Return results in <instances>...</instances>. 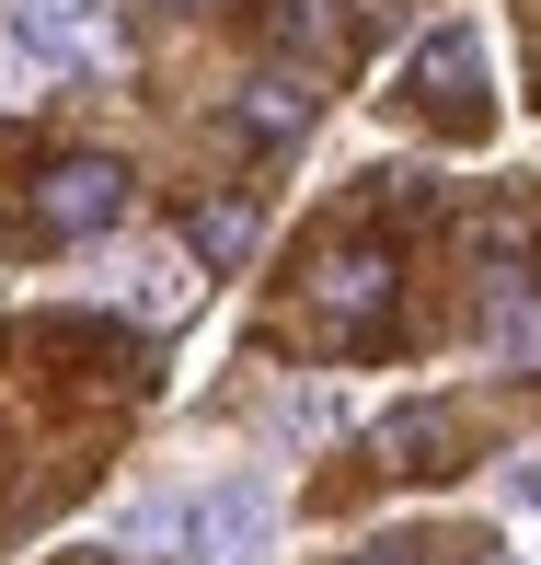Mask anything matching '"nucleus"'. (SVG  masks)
Wrapping results in <instances>:
<instances>
[{
    "instance_id": "f257e3e1",
    "label": "nucleus",
    "mask_w": 541,
    "mask_h": 565,
    "mask_svg": "<svg viewBox=\"0 0 541 565\" xmlns=\"http://www.w3.org/2000/svg\"><path fill=\"white\" fill-rule=\"evenodd\" d=\"M300 300H312L334 335H369V323H392V243H323L312 266H300Z\"/></svg>"
},
{
    "instance_id": "f03ea898",
    "label": "nucleus",
    "mask_w": 541,
    "mask_h": 565,
    "mask_svg": "<svg viewBox=\"0 0 541 565\" xmlns=\"http://www.w3.org/2000/svg\"><path fill=\"white\" fill-rule=\"evenodd\" d=\"M403 93H415L450 139H484V116H496L484 105V35L473 23H437V35L415 46V70H403Z\"/></svg>"
},
{
    "instance_id": "7ed1b4c3",
    "label": "nucleus",
    "mask_w": 541,
    "mask_h": 565,
    "mask_svg": "<svg viewBox=\"0 0 541 565\" xmlns=\"http://www.w3.org/2000/svg\"><path fill=\"white\" fill-rule=\"evenodd\" d=\"M127 220V162H105V150H69V162L35 173V231L46 243H93V231Z\"/></svg>"
},
{
    "instance_id": "20e7f679",
    "label": "nucleus",
    "mask_w": 541,
    "mask_h": 565,
    "mask_svg": "<svg viewBox=\"0 0 541 565\" xmlns=\"http://www.w3.org/2000/svg\"><path fill=\"white\" fill-rule=\"evenodd\" d=\"M266 531H277L266 473H230L219 497H196V508H185V554H196V565H253V554H266Z\"/></svg>"
},
{
    "instance_id": "39448f33",
    "label": "nucleus",
    "mask_w": 541,
    "mask_h": 565,
    "mask_svg": "<svg viewBox=\"0 0 541 565\" xmlns=\"http://www.w3.org/2000/svg\"><path fill=\"white\" fill-rule=\"evenodd\" d=\"M12 35L35 46L46 70H105L116 58V12L105 0H12Z\"/></svg>"
},
{
    "instance_id": "423d86ee",
    "label": "nucleus",
    "mask_w": 541,
    "mask_h": 565,
    "mask_svg": "<svg viewBox=\"0 0 541 565\" xmlns=\"http://www.w3.org/2000/svg\"><path fill=\"white\" fill-rule=\"evenodd\" d=\"M450 450H461V427L437 416V404H403V416L369 427V461H380V473H450Z\"/></svg>"
},
{
    "instance_id": "0eeeda50",
    "label": "nucleus",
    "mask_w": 541,
    "mask_h": 565,
    "mask_svg": "<svg viewBox=\"0 0 541 565\" xmlns=\"http://www.w3.org/2000/svg\"><path fill=\"white\" fill-rule=\"evenodd\" d=\"M484 347L541 381V289H530V277H484Z\"/></svg>"
},
{
    "instance_id": "6e6552de",
    "label": "nucleus",
    "mask_w": 541,
    "mask_h": 565,
    "mask_svg": "<svg viewBox=\"0 0 541 565\" xmlns=\"http://www.w3.org/2000/svg\"><path fill=\"white\" fill-rule=\"evenodd\" d=\"M185 300H196V277L173 266V254H162V266H139V277H127V312H139V323H185Z\"/></svg>"
},
{
    "instance_id": "1a4fd4ad",
    "label": "nucleus",
    "mask_w": 541,
    "mask_h": 565,
    "mask_svg": "<svg viewBox=\"0 0 541 565\" xmlns=\"http://www.w3.org/2000/svg\"><path fill=\"white\" fill-rule=\"evenodd\" d=\"M300 127H312V93H300V82H253L242 139H300Z\"/></svg>"
},
{
    "instance_id": "9d476101",
    "label": "nucleus",
    "mask_w": 541,
    "mask_h": 565,
    "mask_svg": "<svg viewBox=\"0 0 541 565\" xmlns=\"http://www.w3.org/2000/svg\"><path fill=\"white\" fill-rule=\"evenodd\" d=\"M357 565H473V543H450V531H380Z\"/></svg>"
},
{
    "instance_id": "9b49d317",
    "label": "nucleus",
    "mask_w": 541,
    "mask_h": 565,
    "mask_svg": "<svg viewBox=\"0 0 541 565\" xmlns=\"http://www.w3.org/2000/svg\"><path fill=\"white\" fill-rule=\"evenodd\" d=\"M196 243H208V254H242L253 243V209H196Z\"/></svg>"
}]
</instances>
